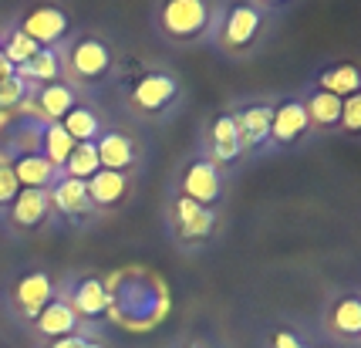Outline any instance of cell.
Instances as JSON below:
<instances>
[{
	"label": "cell",
	"mask_w": 361,
	"mask_h": 348,
	"mask_svg": "<svg viewBox=\"0 0 361 348\" xmlns=\"http://www.w3.org/2000/svg\"><path fill=\"white\" fill-rule=\"evenodd\" d=\"M176 213V227H179V237L186 240H203L209 230H213V210H206V206L192 203L186 196H179L173 206Z\"/></svg>",
	"instance_id": "13"
},
{
	"label": "cell",
	"mask_w": 361,
	"mask_h": 348,
	"mask_svg": "<svg viewBox=\"0 0 361 348\" xmlns=\"http://www.w3.org/2000/svg\"><path fill=\"white\" fill-rule=\"evenodd\" d=\"M209 17L213 11L203 0H169L159 11V28L173 41H192L209 28Z\"/></svg>",
	"instance_id": "1"
},
{
	"label": "cell",
	"mask_w": 361,
	"mask_h": 348,
	"mask_svg": "<svg viewBox=\"0 0 361 348\" xmlns=\"http://www.w3.org/2000/svg\"><path fill=\"white\" fill-rule=\"evenodd\" d=\"M68 64H71V75L81 81H98L111 71V48L102 37H78L71 51H68Z\"/></svg>",
	"instance_id": "3"
},
{
	"label": "cell",
	"mask_w": 361,
	"mask_h": 348,
	"mask_svg": "<svg viewBox=\"0 0 361 348\" xmlns=\"http://www.w3.org/2000/svg\"><path fill=\"white\" fill-rule=\"evenodd\" d=\"M51 298H54V284H51V277H47L44 270L24 274L14 287V304L20 308V315L24 318H37L41 315V308H44Z\"/></svg>",
	"instance_id": "9"
},
{
	"label": "cell",
	"mask_w": 361,
	"mask_h": 348,
	"mask_svg": "<svg viewBox=\"0 0 361 348\" xmlns=\"http://www.w3.org/2000/svg\"><path fill=\"white\" fill-rule=\"evenodd\" d=\"M27 95V85L17 78V75H11V78H4L0 81V112H7V109H17L20 105V98Z\"/></svg>",
	"instance_id": "29"
},
{
	"label": "cell",
	"mask_w": 361,
	"mask_h": 348,
	"mask_svg": "<svg viewBox=\"0 0 361 348\" xmlns=\"http://www.w3.org/2000/svg\"><path fill=\"white\" fill-rule=\"evenodd\" d=\"M34 321H37V332L47 335V338H68L78 328V315L64 298H51Z\"/></svg>",
	"instance_id": "12"
},
{
	"label": "cell",
	"mask_w": 361,
	"mask_h": 348,
	"mask_svg": "<svg viewBox=\"0 0 361 348\" xmlns=\"http://www.w3.org/2000/svg\"><path fill=\"white\" fill-rule=\"evenodd\" d=\"M220 190H223L220 169H216L209 159H196V162L186 166V173H183V196H186V200H192V203H200L209 210V206L220 200Z\"/></svg>",
	"instance_id": "4"
},
{
	"label": "cell",
	"mask_w": 361,
	"mask_h": 348,
	"mask_svg": "<svg viewBox=\"0 0 361 348\" xmlns=\"http://www.w3.org/2000/svg\"><path fill=\"white\" fill-rule=\"evenodd\" d=\"M270 115H274V105H243L240 112H233V126H236V139H240V149H257L270 139Z\"/></svg>",
	"instance_id": "7"
},
{
	"label": "cell",
	"mask_w": 361,
	"mask_h": 348,
	"mask_svg": "<svg viewBox=\"0 0 361 348\" xmlns=\"http://www.w3.org/2000/svg\"><path fill=\"white\" fill-rule=\"evenodd\" d=\"M328 325L331 332L345 335V338H358L361 335V304L355 294H345V298H338L331 304L328 311Z\"/></svg>",
	"instance_id": "21"
},
{
	"label": "cell",
	"mask_w": 361,
	"mask_h": 348,
	"mask_svg": "<svg viewBox=\"0 0 361 348\" xmlns=\"http://www.w3.org/2000/svg\"><path fill=\"white\" fill-rule=\"evenodd\" d=\"M189 348H200V345H189Z\"/></svg>",
	"instance_id": "36"
},
{
	"label": "cell",
	"mask_w": 361,
	"mask_h": 348,
	"mask_svg": "<svg viewBox=\"0 0 361 348\" xmlns=\"http://www.w3.org/2000/svg\"><path fill=\"white\" fill-rule=\"evenodd\" d=\"M307 126H311V122H307L304 102L287 98V102H281V105H274V115H270V139L281 143V145H290L307 132Z\"/></svg>",
	"instance_id": "8"
},
{
	"label": "cell",
	"mask_w": 361,
	"mask_h": 348,
	"mask_svg": "<svg viewBox=\"0 0 361 348\" xmlns=\"http://www.w3.org/2000/svg\"><path fill=\"white\" fill-rule=\"evenodd\" d=\"M94 152H98L102 169H111V173H126L128 166L135 162V143L128 139L126 132H102L94 139Z\"/></svg>",
	"instance_id": "10"
},
{
	"label": "cell",
	"mask_w": 361,
	"mask_h": 348,
	"mask_svg": "<svg viewBox=\"0 0 361 348\" xmlns=\"http://www.w3.org/2000/svg\"><path fill=\"white\" fill-rule=\"evenodd\" d=\"M81 348H102L98 342H81Z\"/></svg>",
	"instance_id": "35"
},
{
	"label": "cell",
	"mask_w": 361,
	"mask_h": 348,
	"mask_svg": "<svg viewBox=\"0 0 361 348\" xmlns=\"http://www.w3.org/2000/svg\"><path fill=\"white\" fill-rule=\"evenodd\" d=\"M274 348H307L294 332H277L274 335Z\"/></svg>",
	"instance_id": "32"
},
{
	"label": "cell",
	"mask_w": 361,
	"mask_h": 348,
	"mask_svg": "<svg viewBox=\"0 0 361 348\" xmlns=\"http://www.w3.org/2000/svg\"><path fill=\"white\" fill-rule=\"evenodd\" d=\"M85 190H88L92 206L109 210V206H118L128 196V176L126 173H111V169H98V173L85 183Z\"/></svg>",
	"instance_id": "11"
},
{
	"label": "cell",
	"mask_w": 361,
	"mask_h": 348,
	"mask_svg": "<svg viewBox=\"0 0 361 348\" xmlns=\"http://www.w3.org/2000/svg\"><path fill=\"white\" fill-rule=\"evenodd\" d=\"M51 206H58L64 217H88L92 213V200H88V190L81 179H58L54 190H51Z\"/></svg>",
	"instance_id": "15"
},
{
	"label": "cell",
	"mask_w": 361,
	"mask_h": 348,
	"mask_svg": "<svg viewBox=\"0 0 361 348\" xmlns=\"http://www.w3.org/2000/svg\"><path fill=\"white\" fill-rule=\"evenodd\" d=\"M14 75L24 81V85H27V81H37V88H41V85H54L58 75H61V58H58L54 48H41L27 64L14 68Z\"/></svg>",
	"instance_id": "19"
},
{
	"label": "cell",
	"mask_w": 361,
	"mask_h": 348,
	"mask_svg": "<svg viewBox=\"0 0 361 348\" xmlns=\"http://www.w3.org/2000/svg\"><path fill=\"white\" fill-rule=\"evenodd\" d=\"M98 169H102V162H98V152H94V143H78L71 149L68 162H64L68 179H81V183H88Z\"/></svg>",
	"instance_id": "26"
},
{
	"label": "cell",
	"mask_w": 361,
	"mask_h": 348,
	"mask_svg": "<svg viewBox=\"0 0 361 348\" xmlns=\"http://www.w3.org/2000/svg\"><path fill=\"white\" fill-rule=\"evenodd\" d=\"M37 51H41V48H37V44H34V41L24 31H14L11 37H7V41H0V54L14 64V68L27 64L34 54H37Z\"/></svg>",
	"instance_id": "27"
},
{
	"label": "cell",
	"mask_w": 361,
	"mask_h": 348,
	"mask_svg": "<svg viewBox=\"0 0 361 348\" xmlns=\"http://www.w3.org/2000/svg\"><path fill=\"white\" fill-rule=\"evenodd\" d=\"M81 342H85V338H78V335H68V338H54V342H51V348H81Z\"/></svg>",
	"instance_id": "33"
},
{
	"label": "cell",
	"mask_w": 361,
	"mask_h": 348,
	"mask_svg": "<svg viewBox=\"0 0 361 348\" xmlns=\"http://www.w3.org/2000/svg\"><path fill=\"white\" fill-rule=\"evenodd\" d=\"M321 92H328V95H338V98H351L358 95L361 88V75L355 64H334L328 71H321Z\"/></svg>",
	"instance_id": "22"
},
{
	"label": "cell",
	"mask_w": 361,
	"mask_h": 348,
	"mask_svg": "<svg viewBox=\"0 0 361 348\" xmlns=\"http://www.w3.org/2000/svg\"><path fill=\"white\" fill-rule=\"evenodd\" d=\"M341 128L348 132H358L361 128V95H351V98H341Z\"/></svg>",
	"instance_id": "30"
},
{
	"label": "cell",
	"mask_w": 361,
	"mask_h": 348,
	"mask_svg": "<svg viewBox=\"0 0 361 348\" xmlns=\"http://www.w3.org/2000/svg\"><path fill=\"white\" fill-rule=\"evenodd\" d=\"M68 24H71V17L64 14V11H58V7H34L17 31L27 34L37 48H54L68 34Z\"/></svg>",
	"instance_id": "5"
},
{
	"label": "cell",
	"mask_w": 361,
	"mask_h": 348,
	"mask_svg": "<svg viewBox=\"0 0 361 348\" xmlns=\"http://www.w3.org/2000/svg\"><path fill=\"white\" fill-rule=\"evenodd\" d=\"M17 193H20V186H17L14 169L11 166H0V206H11Z\"/></svg>",
	"instance_id": "31"
},
{
	"label": "cell",
	"mask_w": 361,
	"mask_h": 348,
	"mask_svg": "<svg viewBox=\"0 0 361 348\" xmlns=\"http://www.w3.org/2000/svg\"><path fill=\"white\" fill-rule=\"evenodd\" d=\"M41 139H44V126L24 122V126L17 128V139L11 145H14L20 156H41Z\"/></svg>",
	"instance_id": "28"
},
{
	"label": "cell",
	"mask_w": 361,
	"mask_h": 348,
	"mask_svg": "<svg viewBox=\"0 0 361 348\" xmlns=\"http://www.w3.org/2000/svg\"><path fill=\"white\" fill-rule=\"evenodd\" d=\"M264 31V11L257 4H236L226 11V20H223L220 31V44L223 51L230 54H243L247 48L257 44V37Z\"/></svg>",
	"instance_id": "2"
},
{
	"label": "cell",
	"mask_w": 361,
	"mask_h": 348,
	"mask_svg": "<svg viewBox=\"0 0 361 348\" xmlns=\"http://www.w3.org/2000/svg\"><path fill=\"white\" fill-rule=\"evenodd\" d=\"M179 95V81L166 71H149L135 81L132 88V105L139 112H162L173 98Z\"/></svg>",
	"instance_id": "6"
},
{
	"label": "cell",
	"mask_w": 361,
	"mask_h": 348,
	"mask_svg": "<svg viewBox=\"0 0 361 348\" xmlns=\"http://www.w3.org/2000/svg\"><path fill=\"white\" fill-rule=\"evenodd\" d=\"M58 126H61L64 132H68V136L75 139V143H94V139L102 136V126H98V115H94L92 109H78V105H75V109L68 112V115H64V119L58 122Z\"/></svg>",
	"instance_id": "23"
},
{
	"label": "cell",
	"mask_w": 361,
	"mask_h": 348,
	"mask_svg": "<svg viewBox=\"0 0 361 348\" xmlns=\"http://www.w3.org/2000/svg\"><path fill=\"white\" fill-rule=\"evenodd\" d=\"M11 169H14L20 190H47L54 179V166L44 156H17Z\"/></svg>",
	"instance_id": "20"
},
{
	"label": "cell",
	"mask_w": 361,
	"mask_h": 348,
	"mask_svg": "<svg viewBox=\"0 0 361 348\" xmlns=\"http://www.w3.org/2000/svg\"><path fill=\"white\" fill-rule=\"evenodd\" d=\"M209 149H213V166L216 162H233L243 149H240V139H236V126H233V115L223 112L213 119L209 126Z\"/></svg>",
	"instance_id": "17"
},
{
	"label": "cell",
	"mask_w": 361,
	"mask_h": 348,
	"mask_svg": "<svg viewBox=\"0 0 361 348\" xmlns=\"http://www.w3.org/2000/svg\"><path fill=\"white\" fill-rule=\"evenodd\" d=\"M307 109V122H314L321 128H334L341 122V98L328 95V92H314V95L304 102Z\"/></svg>",
	"instance_id": "24"
},
{
	"label": "cell",
	"mask_w": 361,
	"mask_h": 348,
	"mask_svg": "<svg viewBox=\"0 0 361 348\" xmlns=\"http://www.w3.org/2000/svg\"><path fill=\"white\" fill-rule=\"evenodd\" d=\"M47 210H51L47 190H20L11 203V217L17 227H41L47 220Z\"/></svg>",
	"instance_id": "18"
},
{
	"label": "cell",
	"mask_w": 361,
	"mask_h": 348,
	"mask_svg": "<svg viewBox=\"0 0 361 348\" xmlns=\"http://www.w3.org/2000/svg\"><path fill=\"white\" fill-rule=\"evenodd\" d=\"M34 102L41 109V119L51 126V122H61L64 115L75 109V92L68 85H61V81H54V85H41L34 92Z\"/></svg>",
	"instance_id": "16"
},
{
	"label": "cell",
	"mask_w": 361,
	"mask_h": 348,
	"mask_svg": "<svg viewBox=\"0 0 361 348\" xmlns=\"http://www.w3.org/2000/svg\"><path fill=\"white\" fill-rule=\"evenodd\" d=\"M11 75H14V64H11L7 58H4V54H0V81L11 78Z\"/></svg>",
	"instance_id": "34"
},
{
	"label": "cell",
	"mask_w": 361,
	"mask_h": 348,
	"mask_svg": "<svg viewBox=\"0 0 361 348\" xmlns=\"http://www.w3.org/2000/svg\"><path fill=\"white\" fill-rule=\"evenodd\" d=\"M111 294H109V287L102 284L98 277H85V281H78L75 284V294H71V308H75V315H85V318H98V315H105L111 308Z\"/></svg>",
	"instance_id": "14"
},
{
	"label": "cell",
	"mask_w": 361,
	"mask_h": 348,
	"mask_svg": "<svg viewBox=\"0 0 361 348\" xmlns=\"http://www.w3.org/2000/svg\"><path fill=\"white\" fill-rule=\"evenodd\" d=\"M75 139L64 132L58 122H51V126H44V139H41V156L58 169V166H64L68 162V156H71V149H75Z\"/></svg>",
	"instance_id": "25"
}]
</instances>
